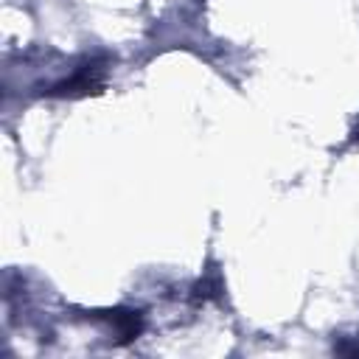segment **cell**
Returning a JSON list of instances; mask_svg holds the SVG:
<instances>
[{"label": "cell", "mask_w": 359, "mask_h": 359, "mask_svg": "<svg viewBox=\"0 0 359 359\" xmlns=\"http://www.w3.org/2000/svg\"><path fill=\"white\" fill-rule=\"evenodd\" d=\"M101 87H104V81H101V67L87 65V67H81L76 76H70V79L53 84V87L48 90V95H70V98H76V95L101 93Z\"/></svg>", "instance_id": "6da1fadb"}]
</instances>
